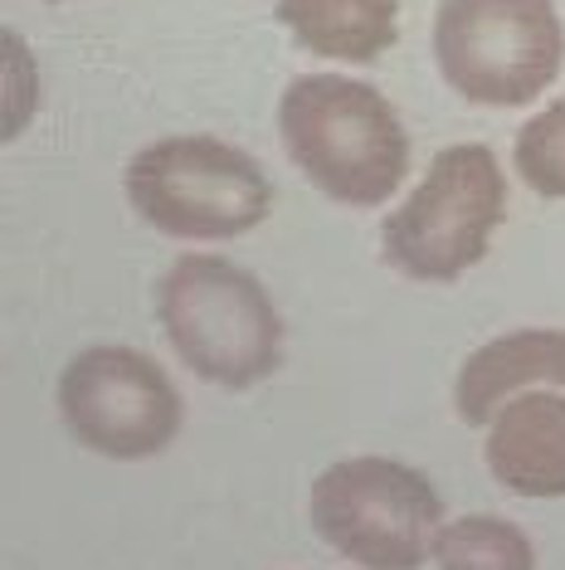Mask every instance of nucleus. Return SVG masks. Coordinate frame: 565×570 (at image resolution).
Returning <instances> with one entry per match:
<instances>
[{"mask_svg":"<svg viewBox=\"0 0 565 570\" xmlns=\"http://www.w3.org/2000/svg\"><path fill=\"white\" fill-rule=\"evenodd\" d=\"M278 132L298 171L337 205H385L409 171L400 112L361 79H293L278 102Z\"/></svg>","mask_w":565,"mask_h":570,"instance_id":"obj_1","label":"nucleus"},{"mask_svg":"<svg viewBox=\"0 0 565 570\" xmlns=\"http://www.w3.org/2000/svg\"><path fill=\"white\" fill-rule=\"evenodd\" d=\"M161 327L200 381L249 391L282 361V317L249 268L220 254H186L161 278Z\"/></svg>","mask_w":565,"mask_h":570,"instance_id":"obj_2","label":"nucleus"},{"mask_svg":"<svg viewBox=\"0 0 565 570\" xmlns=\"http://www.w3.org/2000/svg\"><path fill=\"white\" fill-rule=\"evenodd\" d=\"M507 219V176L483 141L444 147L380 239L395 274L415 283H454L487 254Z\"/></svg>","mask_w":565,"mask_h":570,"instance_id":"obj_3","label":"nucleus"},{"mask_svg":"<svg viewBox=\"0 0 565 570\" xmlns=\"http://www.w3.org/2000/svg\"><path fill=\"white\" fill-rule=\"evenodd\" d=\"M127 196L171 239H239L274 210V186L249 151L220 137H161L127 166Z\"/></svg>","mask_w":565,"mask_h":570,"instance_id":"obj_4","label":"nucleus"},{"mask_svg":"<svg viewBox=\"0 0 565 570\" xmlns=\"http://www.w3.org/2000/svg\"><path fill=\"white\" fill-rule=\"evenodd\" d=\"M434 59L468 102L522 108L561 73L565 30L551 0H439Z\"/></svg>","mask_w":565,"mask_h":570,"instance_id":"obj_5","label":"nucleus"},{"mask_svg":"<svg viewBox=\"0 0 565 570\" xmlns=\"http://www.w3.org/2000/svg\"><path fill=\"white\" fill-rule=\"evenodd\" d=\"M313 527L366 570H419L444 531V502L419 469L366 453L313 483Z\"/></svg>","mask_w":565,"mask_h":570,"instance_id":"obj_6","label":"nucleus"},{"mask_svg":"<svg viewBox=\"0 0 565 570\" xmlns=\"http://www.w3.org/2000/svg\"><path fill=\"white\" fill-rule=\"evenodd\" d=\"M59 414L102 459H151L181 430V395L147 352L88 346L59 375Z\"/></svg>","mask_w":565,"mask_h":570,"instance_id":"obj_7","label":"nucleus"},{"mask_svg":"<svg viewBox=\"0 0 565 570\" xmlns=\"http://www.w3.org/2000/svg\"><path fill=\"white\" fill-rule=\"evenodd\" d=\"M487 469L517 498H565V395H512L487 430Z\"/></svg>","mask_w":565,"mask_h":570,"instance_id":"obj_8","label":"nucleus"},{"mask_svg":"<svg viewBox=\"0 0 565 570\" xmlns=\"http://www.w3.org/2000/svg\"><path fill=\"white\" fill-rule=\"evenodd\" d=\"M526 385H546V391L565 395V332L522 327V332H507V336H497V342L478 346V352L464 361L458 385H454L458 414H464L473 430H483Z\"/></svg>","mask_w":565,"mask_h":570,"instance_id":"obj_9","label":"nucleus"},{"mask_svg":"<svg viewBox=\"0 0 565 570\" xmlns=\"http://www.w3.org/2000/svg\"><path fill=\"white\" fill-rule=\"evenodd\" d=\"M278 20L313 55L370 63L400 35V0H278Z\"/></svg>","mask_w":565,"mask_h":570,"instance_id":"obj_10","label":"nucleus"},{"mask_svg":"<svg viewBox=\"0 0 565 570\" xmlns=\"http://www.w3.org/2000/svg\"><path fill=\"white\" fill-rule=\"evenodd\" d=\"M434 561L439 570H536V551L526 531L503 517H464L439 531Z\"/></svg>","mask_w":565,"mask_h":570,"instance_id":"obj_11","label":"nucleus"},{"mask_svg":"<svg viewBox=\"0 0 565 570\" xmlns=\"http://www.w3.org/2000/svg\"><path fill=\"white\" fill-rule=\"evenodd\" d=\"M517 171L546 200H565V98L517 132Z\"/></svg>","mask_w":565,"mask_h":570,"instance_id":"obj_12","label":"nucleus"}]
</instances>
